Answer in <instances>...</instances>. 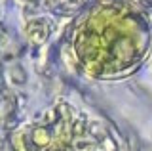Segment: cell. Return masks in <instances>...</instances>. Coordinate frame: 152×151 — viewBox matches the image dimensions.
<instances>
[{"label":"cell","mask_w":152,"mask_h":151,"mask_svg":"<svg viewBox=\"0 0 152 151\" xmlns=\"http://www.w3.org/2000/svg\"><path fill=\"white\" fill-rule=\"evenodd\" d=\"M150 31L142 17L126 8L103 6L82 21L74 48L80 63L95 77H122L142 61Z\"/></svg>","instance_id":"cell-1"}]
</instances>
